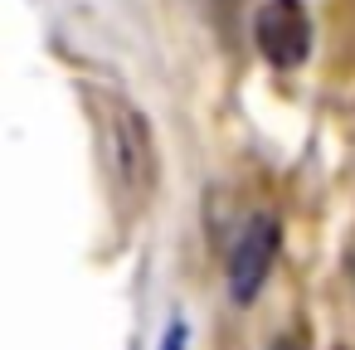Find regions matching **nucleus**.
<instances>
[{"mask_svg": "<svg viewBox=\"0 0 355 350\" xmlns=\"http://www.w3.org/2000/svg\"><path fill=\"white\" fill-rule=\"evenodd\" d=\"M268 350H306V345H302V340H297V335H277V340H272V345H268Z\"/></svg>", "mask_w": 355, "mask_h": 350, "instance_id": "5", "label": "nucleus"}, {"mask_svg": "<svg viewBox=\"0 0 355 350\" xmlns=\"http://www.w3.org/2000/svg\"><path fill=\"white\" fill-rule=\"evenodd\" d=\"M258 54L272 69H302L311 54V15L302 0H263L253 15Z\"/></svg>", "mask_w": 355, "mask_h": 350, "instance_id": "2", "label": "nucleus"}, {"mask_svg": "<svg viewBox=\"0 0 355 350\" xmlns=\"http://www.w3.org/2000/svg\"><path fill=\"white\" fill-rule=\"evenodd\" d=\"M103 141H107V170L122 185V195L146 200V190L156 180V141H151L146 117L127 103H107L103 107Z\"/></svg>", "mask_w": 355, "mask_h": 350, "instance_id": "1", "label": "nucleus"}, {"mask_svg": "<svg viewBox=\"0 0 355 350\" xmlns=\"http://www.w3.org/2000/svg\"><path fill=\"white\" fill-rule=\"evenodd\" d=\"M277 243H282V234H277V219H272V214H253V219L239 229V238H234V248H229V297H234L239 306H248V301L263 292V282L272 277Z\"/></svg>", "mask_w": 355, "mask_h": 350, "instance_id": "3", "label": "nucleus"}, {"mask_svg": "<svg viewBox=\"0 0 355 350\" xmlns=\"http://www.w3.org/2000/svg\"><path fill=\"white\" fill-rule=\"evenodd\" d=\"M180 345H185V326H180V321H171V331H166V345H161V350H180Z\"/></svg>", "mask_w": 355, "mask_h": 350, "instance_id": "4", "label": "nucleus"}]
</instances>
